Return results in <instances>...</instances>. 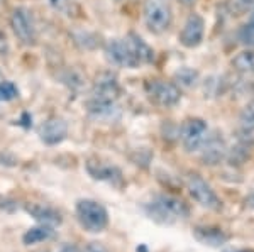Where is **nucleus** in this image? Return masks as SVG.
Listing matches in <instances>:
<instances>
[{
	"mask_svg": "<svg viewBox=\"0 0 254 252\" xmlns=\"http://www.w3.org/2000/svg\"><path fill=\"white\" fill-rule=\"evenodd\" d=\"M144 210L147 217L163 225H171L188 217V206L171 195H156L149 203H146Z\"/></svg>",
	"mask_w": 254,
	"mask_h": 252,
	"instance_id": "nucleus-1",
	"label": "nucleus"
},
{
	"mask_svg": "<svg viewBox=\"0 0 254 252\" xmlns=\"http://www.w3.org/2000/svg\"><path fill=\"white\" fill-rule=\"evenodd\" d=\"M76 218H78L80 225L83 227L87 232L92 234H100L107 229L109 225V213L104 208V205H100L95 200L90 198H81L76 202Z\"/></svg>",
	"mask_w": 254,
	"mask_h": 252,
	"instance_id": "nucleus-2",
	"label": "nucleus"
},
{
	"mask_svg": "<svg viewBox=\"0 0 254 252\" xmlns=\"http://www.w3.org/2000/svg\"><path fill=\"white\" fill-rule=\"evenodd\" d=\"M142 17L146 27L154 34H163L171 27L173 12L166 0H144Z\"/></svg>",
	"mask_w": 254,
	"mask_h": 252,
	"instance_id": "nucleus-3",
	"label": "nucleus"
},
{
	"mask_svg": "<svg viewBox=\"0 0 254 252\" xmlns=\"http://www.w3.org/2000/svg\"><path fill=\"white\" fill-rule=\"evenodd\" d=\"M185 183H187L188 193H190L191 197H193V200L198 203V205H202L203 208L212 210V212H219V210L222 208V200L219 198V195L215 193V190L212 188L200 174L190 173L185 178Z\"/></svg>",
	"mask_w": 254,
	"mask_h": 252,
	"instance_id": "nucleus-4",
	"label": "nucleus"
},
{
	"mask_svg": "<svg viewBox=\"0 0 254 252\" xmlns=\"http://www.w3.org/2000/svg\"><path fill=\"white\" fill-rule=\"evenodd\" d=\"M146 93L154 103L163 108L175 107L182 100V92L178 85L166 80H149L146 83Z\"/></svg>",
	"mask_w": 254,
	"mask_h": 252,
	"instance_id": "nucleus-5",
	"label": "nucleus"
},
{
	"mask_svg": "<svg viewBox=\"0 0 254 252\" xmlns=\"http://www.w3.org/2000/svg\"><path fill=\"white\" fill-rule=\"evenodd\" d=\"M10 27L14 31L15 38H17L24 46H34L38 41V31H36L34 17H32L31 10L26 7H17L12 10L10 15Z\"/></svg>",
	"mask_w": 254,
	"mask_h": 252,
	"instance_id": "nucleus-6",
	"label": "nucleus"
},
{
	"mask_svg": "<svg viewBox=\"0 0 254 252\" xmlns=\"http://www.w3.org/2000/svg\"><path fill=\"white\" fill-rule=\"evenodd\" d=\"M208 125L202 119H188L183 122L182 129H180V139L185 148L187 152H196L200 151L202 144L207 139Z\"/></svg>",
	"mask_w": 254,
	"mask_h": 252,
	"instance_id": "nucleus-7",
	"label": "nucleus"
},
{
	"mask_svg": "<svg viewBox=\"0 0 254 252\" xmlns=\"http://www.w3.org/2000/svg\"><path fill=\"white\" fill-rule=\"evenodd\" d=\"M105 58L114 66L130 68V70L139 66L136 56L130 51V46L126 39H110L105 46Z\"/></svg>",
	"mask_w": 254,
	"mask_h": 252,
	"instance_id": "nucleus-8",
	"label": "nucleus"
},
{
	"mask_svg": "<svg viewBox=\"0 0 254 252\" xmlns=\"http://www.w3.org/2000/svg\"><path fill=\"white\" fill-rule=\"evenodd\" d=\"M203 34H205V20L200 14H190L178 34L180 44L188 50H193L202 44Z\"/></svg>",
	"mask_w": 254,
	"mask_h": 252,
	"instance_id": "nucleus-9",
	"label": "nucleus"
},
{
	"mask_svg": "<svg viewBox=\"0 0 254 252\" xmlns=\"http://www.w3.org/2000/svg\"><path fill=\"white\" fill-rule=\"evenodd\" d=\"M68 136V124L61 117H51L39 127V139L48 146H56Z\"/></svg>",
	"mask_w": 254,
	"mask_h": 252,
	"instance_id": "nucleus-10",
	"label": "nucleus"
},
{
	"mask_svg": "<svg viewBox=\"0 0 254 252\" xmlns=\"http://www.w3.org/2000/svg\"><path fill=\"white\" fill-rule=\"evenodd\" d=\"M200 149H202V161L210 166L219 164L225 157V152H227V146H225L224 139L219 134L207 136L205 142H203Z\"/></svg>",
	"mask_w": 254,
	"mask_h": 252,
	"instance_id": "nucleus-11",
	"label": "nucleus"
},
{
	"mask_svg": "<svg viewBox=\"0 0 254 252\" xmlns=\"http://www.w3.org/2000/svg\"><path fill=\"white\" fill-rule=\"evenodd\" d=\"M126 41L130 46V51L136 56L139 66H141V64H151L154 61V58H156V52H154L153 48L146 43L142 36L136 34V32H129Z\"/></svg>",
	"mask_w": 254,
	"mask_h": 252,
	"instance_id": "nucleus-12",
	"label": "nucleus"
},
{
	"mask_svg": "<svg viewBox=\"0 0 254 252\" xmlns=\"http://www.w3.org/2000/svg\"><path fill=\"white\" fill-rule=\"evenodd\" d=\"M87 171L90 173V176H92L93 180L110 183V185H114V186H121L122 185V173L119 171L116 166L90 161L87 164Z\"/></svg>",
	"mask_w": 254,
	"mask_h": 252,
	"instance_id": "nucleus-13",
	"label": "nucleus"
},
{
	"mask_svg": "<svg viewBox=\"0 0 254 252\" xmlns=\"http://www.w3.org/2000/svg\"><path fill=\"white\" fill-rule=\"evenodd\" d=\"M117 100L112 99H105V97H98L92 95V99L87 101V110L92 117L100 120L105 119H112L114 113L117 112Z\"/></svg>",
	"mask_w": 254,
	"mask_h": 252,
	"instance_id": "nucleus-14",
	"label": "nucleus"
},
{
	"mask_svg": "<svg viewBox=\"0 0 254 252\" xmlns=\"http://www.w3.org/2000/svg\"><path fill=\"white\" fill-rule=\"evenodd\" d=\"M93 95L105 97V99L117 100L121 95V85L112 73H102L97 76L95 85H93Z\"/></svg>",
	"mask_w": 254,
	"mask_h": 252,
	"instance_id": "nucleus-15",
	"label": "nucleus"
},
{
	"mask_svg": "<svg viewBox=\"0 0 254 252\" xmlns=\"http://www.w3.org/2000/svg\"><path fill=\"white\" fill-rule=\"evenodd\" d=\"M193 234L196 241L210 247H220L229 241V235L222 229H217V227H196Z\"/></svg>",
	"mask_w": 254,
	"mask_h": 252,
	"instance_id": "nucleus-16",
	"label": "nucleus"
},
{
	"mask_svg": "<svg viewBox=\"0 0 254 252\" xmlns=\"http://www.w3.org/2000/svg\"><path fill=\"white\" fill-rule=\"evenodd\" d=\"M26 212L31 215V217H34L36 220L41 222L43 225H58L61 223V215L56 212V210H53L51 206H44V205H36V203H32V205H27L26 206Z\"/></svg>",
	"mask_w": 254,
	"mask_h": 252,
	"instance_id": "nucleus-17",
	"label": "nucleus"
},
{
	"mask_svg": "<svg viewBox=\"0 0 254 252\" xmlns=\"http://www.w3.org/2000/svg\"><path fill=\"white\" fill-rule=\"evenodd\" d=\"M51 235H53V227L43 225V223H41V225L32 227V229L27 230V232L22 235V241L26 246H34V244L48 241Z\"/></svg>",
	"mask_w": 254,
	"mask_h": 252,
	"instance_id": "nucleus-18",
	"label": "nucleus"
},
{
	"mask_svg": "<svg viewBox=\"0 0 254 252\" xmlns=\"http://www.w3.org/2000/svg\"><path fill=\"white\" fill-rule=\"evenodd\" d=\"M232 66L236 71L243 75H254V52L253 51H243L232 59Z\"/></svg>",
	"mask_w": 254,
	"mask_h": 252,
	"instance_id": "nucleus-19",
	"label": "nucleus"
},
{
	"mask_svg": "<svg viewBox=\"0 0 254 252\" xmlns=\"http://www.w3.org/2000/svg\"><path fill=\"white\" fill-rule=\"evenodd\" d=\"M198 71L193 70V68H180L178 71L175 73V81L180 85V87H185V88H191L198 83Z\"/></svg>",
	"mask_w": 254,
	"mask_h": 252,
	"instance_id": "nucleus-20",
	"label": "nucleus"
},
{
	"mask_svg": "<svg viewBox=\"0 0 254 252\" xmlns=\"http://www.w3.org/2000/svg\"><path fill=\"white\" fill-rule=\"evenodd\" d=\"M239 124L241 129L248 134V132H254V101L253 103H248L243 108L239 115Z\"/></svg>",
	"mask_w": 254,
	"mask_h": 252,
	"instance_id": "nucleus-21",
	"label": "nucleus"
},
{
	"mask_svg": "<svg viewBox=\"0 0 254 252\" xmlns=\"http://www.w3.org/2000/svg\"><path fill=\"white\" fill-rule=\"evenodd\" d=\"M19 97V88L15 83L7 80L0 81V101H12Z\"/></svg>",
	"mask_w": 254,
	"mask_h": 252,
	"instance_id": "nucleus-22",
	"label": "nucleus"
},
{
	"mask_svg": "<svg viewBox=\"0 0 254 252\" xmlns=\"http://www.w3.org/2000/svg\"><path fill=\"white\" fill-rule=\"evenodd\" d=\"M239 39L244 46L248 48H254V22L249 20L248 24H244L239 31Z\"/></svg>",
	"mask_w": 254,
	"mask_h": 252,
	"instance_id": "nucleus-23",
	"label": "nucleus"
},
{
	"mask_svg": "<svg viewBox=\"0 0 254 252\" xmlns=\"http://www.w3.org/2000/svg\"><path fill=\"white\" fill-rule=\"evenodd\" d=\"M10 52V44L9 38H7L5 32L0 31V56H7Z\"/></svg>",
	"mask_w": 254,
	"mask_h": 252,
	"instance_id": "nucleus-24",
	"label": "nucleus"
},
{
	"mask_svg": "<svg viewBox=\"0 0 254 252\" xmlns=\"http://www.w3.org/2000/svg\"><path fill=\"white\" fill-rule=\"evenodd\" d=\"M49 2H51V5L55 7V9H60V10L66 9L69 5V0H49Z\"/></svg>",
	"mask_w": 254,
	"mask_h": 252,
	"instance_id": "nucleus-25",
	"label": "nucleus"
},
{
	"mask_svg": "<svg viewBox=\"0 0 254 252\" xmlns=\"http://www.w3.org/2000/svg\"><path fill=\"white\" fill-rule=\"evenodd\" d=\"M85 252H107V251H105V247H102L100 244L92 242V244H88V246H87Z\"/></svg>",
	"mask_w": 254,
	"mask_h": 252,
	"instance_id": "nucleus-26",
	"label": "nucleus"
},
{
	"mask_svg": "<svg viewBox=\"0 0 254 252\" xmlns=\"http://www.w3.org/2000/svg\"><path fill=\"white\" fill-rule=\"evenodd\" d=\"M60 252H78V249L75 246H64Z\"/></svg>",
	"mask_w": 254,
	"mask_h": 252,
	"instance_id": "nucleus-27",
	"label": "nucleus"
},
{
	"mask_svg": "<svg viewBox=\"0 0 254 252\" xmlns=\"http://www.w3.org/2000/svg\"><path fill=\"white\" fill-rule=\"evenodd\" d=\"M178 2L180 3H182V5H193V3H195V0H178Z\"/></svg>",
	"mask_w": 254,
	"mask_h": 252,
	"instance_id": "nucleus-28",
	"label": "nucleus"
},
{
	"mask_svg": "<svg viewBox=\"0 0 254 252\" xmlns=\"http://www.w3.org/2000/svg\"><path fill=\"white\" fill-rule=\"evenodd\" d=\"M224 252H253V251H246V249H229V251H224Z\"/></svg>",
	"mask_w": 254,
	"mask_h": 252,
	"instance_id": "nucleus-29",
	"label": "nucleus"
},
{
	"mask_svg": "<svg viewBox=\"0 0 254 252\" xmlns=\"http://www.w3.org/2000/svg\"><path fill=\"white\" fill-rule=\"evenodd\" d=\"M3 80V76H2V73H0V81H2Z\"/></svg>",
	"mask_w": 254,
	"mask_h": 252,
	"instance_id": "nucleus-30",
	"label": "nucleus"
}]
</instances>
